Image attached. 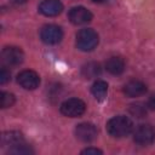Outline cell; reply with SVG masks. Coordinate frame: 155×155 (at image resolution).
Returning <instances> with one entry per match:
<instances>
[{"instance_id":"cell-6","label":"cell","mask_w":155,"mask_h":155,"mask_svg":"<svg viewBox=\"0 0 155 155\" xmlns=\"http://www.w3.org/2000/svg\"><path fill=\"white\" fill-rule=\"evenodd\" d=\"M24 59V53L19 47L16 46H7L4 47L1 52V61L4 64L8 67L19 65Z\"/></svg>"},{"instance_id":"cell-7","label":"cell","mask_w":155,"mask_h":155,"mask_svg":"<svg viewBox=\"0 0 155 155\" xmlns=\"http://www.w3.org/2000/svg\"><path fill=\"white\" fill-rule=\"evenodd\" d=\"M97 134H98L97 128L91 122H81L75 127L76 138L84 143H91L97 138Z\"/></svg>"},{"instance_id":"cell-3","label":"cell","mask_w":155,"mask_h":155,"mask_svg":"<svg viewBox=\"0 0 155 155\" xmlns=\"http://www.w3.org/2000/svg\"><path fill=\"white\" fill-rule=\"evenodd\" d=\"M86 110V104L80 98H69L61 104V113L68 117H79Z\"/></svg>"},{"instance_id":"cell-5","label":"cell","mask_w":155,"mask_h":155,"mask_svg":"<svg viewBox=\"0 0 155 155\" xmlns=\"http://www.w3.org/2000/svg\"><path fill=\"white\" fill-rule=\"evenodd\" d=\"M133 140L142 145H150L155 140V130L150 125H139L133 132Z\"/></svg>"},{"instance_id":"cell-12","label":"cell","mask_w":155,"mask_h":155,"mask_svg":"<svg viewBox=\"0 0 155 155\" xmlns=\"http://www.w3.org/2000/svg\"><path fill=\"white\" fill-rule=\"evenodd\" d=\"M105 69L111 75H120L125 70V61L121 57H110L105 62Z\"/></svg>"},{"instance_id":"cell-14","label":"cell","mask_w":155,"mask_h":155,"mask_svg":"<svg viewBox=\"0 0 155 155\" xmlns=\"http://www.w3.org/2000/svg\"><path fill=\"white\" fill-rule=\"evenodd\" d=\"M102 68L99 65V63L97 62H88L85 65H82L81 68V75L85 79H93L101 75Z\"/></svg>"},{"instance_id":"cell-2","label":"cell","mask_w":155,"mask_h":155,"mask_svg":"<svg viewBox=\"0 0 155 155\" xmlns=\"http://www.w3.org/2000/svg\"><path fill=\"white\" fill-rule=\"evenodd\" d=\"M98 41H99L98 34L91 28L80 29L79 33L76 34V46L79 50L84 52L94 50L98 45Z\"/></svg>"},{"instance_id":"cell-4","label":"cell","mask_w":155,"mask_h":155,"mask_svg":"<svg viewBox=\"0 0 155 155\" xmlns=\"http://www.w3.org/2000/svg\"><path fill=\"white\" fill-rule=\"evenodd\" d=\"M41 40L47 45H56L63 38V30L56 24H46L40 30Z\"/></svg>"},{"instance_id":"cell-10","label":"cell","mask_w":155,"mask_h":155,"mask_svg":"<svg viewBox=\"0 0 155 155\" xmlns=\"http://www.w3.org/2000/svg\"><path fill=\"white\" fill-rule=\"evenodd\" d=\"M39 11L46 17H54L63 11V4L59 0H42L39 5Z\"/></svg>"},{"instance_id":"cell-1","label":"cell","mask_w":155,"mask_h":155,"mask_svg":"<svg viewBox=\"0 0 155 155\" xmlns=\"http://www.w3.org/2000/svg\"><path fill=\"white\" fill-rule=\"evenodd\" d=\"M133 130V122L128 116L117 115L107 122V131L111 137L122 138L128 136Z\"/></svg>"},{"instance_id":"cell-9","label":"cell","mask_w":155,"mask_h":155,"mask_svg":"<svg viewBox=\"0 0 155 155\" xmlns=\"http://www.w3.org/2000/svg\"><path fill=\"white\" fill-rule=\"evenodd\" d=\"M69 21L75 24V25H82L86 24L88 22H91L92 19V13L90 10H87L84 6H75L73 8H70L69 13H68Z\"/></svg>"},{"instance_id":"cell-19","label":"cell","mask_w":155,"mask_h":155,"mask_svg":"<svg viewBox=\"0 0 155 155\" xmlns=\"http://www.w3.org/2000/svg\"><path fill=\"white\" fill-rule=\"evenodd\" d=\"M10 79H11L10 71H8L5 67H2V68L0 69V84H1V85H5L6 82L10 81Z\"/></svg>"},{"instance_id":"cell-8","label":"cell","mask_w":155,"mask_h":155,"mask_svg":"<svg viewBox=\"0 0 155 155\" xmlns=\"http://www.w3.org/2000/svg\"><path fill=\"white\" fill-rule=\"evenodd\" d=\"M17 82L24 90H35L40 85V76L36 71L27 69L17 75Z\"/></svg>"},{"instance_id":"cell-16","label":"cell","mask_w":155,"mask_h":155,"mask_svg":"<svg viewBox=\"0 0 155 155\" xmlns=\"http://www.w3.org/2000/svg\"><path fill=\"white\" fill-rule=\"evenodd\" d=\"M8 153H10V154H16V155H22V154L27 155V154H33L34 151H33V149H31L29 145H27V144L23 142V143H21V144H17V145H15V147H11L10 150H8Z\"/></svg>"},{"instance_id":"cell-20","label":"cell","mask_w":155,"mask_h":155,"mask_svg":"<svg viewBox=\"0 0 155 155\" xmlns=\"http://www.w3.org/2000/svg\"><path fill=\"white\" fill-rule=\"evenodd\" d=\"M81 154H87V155H90V154H102V150H99V149H97V148H86V149H84L82 151H81Z\"/></svg>"},{"instance_id":"cell-17","label":"cell","mask_w":155,"mask_h":155,"mask_svg":"<svg viewBox=\"0 0 155 155\" xmlns=\"http://www.w3.org/2000/svg\"><path fill=\"white\" fill-rule=\"evenodd\" d=\"M130 113L136 117H144L147 115V108L142 103H136L130 105Z\"/></svg>"},{"instance_id":"cell-21","label":"cell","mask_w":155,"mask_h":155,"mask_svg":"<svg viewBox=\"0 0 155 155\" xmlns=\"http://www.w3.org/2000/svg\"><path fill=\"white\" fill-rule=\"evenodd\" d=\"M148 108L149 109H151V110H155V93L149 98V101H148Z\"/></svg>"},{"instance_id":"cell-11","label":"cell","mask_w":155,"mask_h":155,"mask_svg":"<svg viewBox=\"0 0 155 155\" xmlns=\"http://www.w3.org/2000/svg\"><path fill=\"white\" fill-rule=\"evenodd\" d=\"M145 92H147V85L139 80H130L124 86V93L131 98L143 96Z\"/></svg>"},{"instance_id":"cell-23","label":"cell","mask_w":155,"mask_h":155,"mask_svg":"<svg viewBox=\"0 0 155 155\" xmlns=\"http://www.w3.org/2000/svg\"><path fill=\"white\" fill-rule=\"evenodd\" d=\"M27 0H13V2H16V4H23V2H25Z\"/></svg>"},{"instance_id":"cell-13","label":"cell","mask_w":155,"mask_h":155,"mask_svg":"<svg viewBox=\"0 0 155 155\" xmlns=\"http://www.w3.org/2000/svg\"><path fill=\"white\" fill-rule=\"evenodd\" d=\"M1 142L4 145H8L10 148L11 147H15L17 144H21L24 142L23 139V134L21 132H17V131H10V132H5L2 133V137H1Z\"/></svg>"},{"instance_id":"cell-22","label":"cell","mask_w":155,"mask_h":155,"mask_svg":"<svg viewBox=\"0 0 155 155\" xmlns=\"http://www.w3.org/2000/svg\"><path fill=\"white\" fill-rule=\"evenodd\" d=\"M92 2H97V4H102V2H107L108 0H91Z\"/></svg>"},{"instance_id":"cell-18","label":"cell","mask_w":155,"mask_h":155,"mask_svg":"<svg viewBox=\"0 0 155 155\" xmlns=\"http://www.w3.org/2000/svg\"><path fill=\"white\" fill-rule=\"evenodd\" d=\"M15 96L8 92H1L0 93V105L1 108H10L15 104Z\"/></svg>"},{"instance_id":"cell-15","label":"cell","mask_w":155,"mask_h":155,"mask_svg":"<svg viewBox=\"0 0 155 155\" xmlns=\"http://www.w3.org/2000/svg\"><path fill=\"white\" fill-rule=\"evenodd\" d=\"M91 92H92L93 97L97 101H103L107 97V93H108V84L103 80H97L92 85Z\"/></svg>"}]
</instances>
